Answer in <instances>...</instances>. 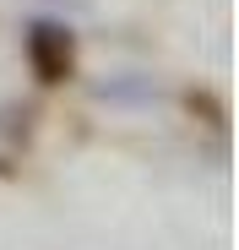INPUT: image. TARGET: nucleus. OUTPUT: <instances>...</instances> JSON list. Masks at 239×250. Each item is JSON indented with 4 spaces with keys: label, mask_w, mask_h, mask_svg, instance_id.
<instances>
[{
    "label": "nucleus",
    "mask_w": 239,
    "mask_h": 250,
    "mask_svg": "<svg viewBox=\"0 0 239 250\" xmlns=\"http://www.w3.org/2000/svg\"><path fill=\"white\" fill-rule=\"evenodd\" d=\"M22 55H27V71L44 82V87H60V82L76 76V33H71L65 22L38 17V22H27Z\"/></svg>",
    "instance_id": "obj_1"
},
{
    "label": "nucleus",
    "mask_w": 239,
    "mask_h": 250,
    "mask_svg": "<svg viewBox=\"0 0 239 250\" xmlns=\"http://www.w3.org/2000/svg\"><path fill=\"white\" fill-rule=\"evenodd\" d=\"M93 98H103V104H152L158 82L152 76H109V82H93Z\"/></svg>",
    "instance_id": "obj_2"
},
{
    "label": "nucleus",
    "mask_w": 239,
    "mask_h": 250,
    "mask_svg": "<svg viewBox=\"0 0 239 250\" xmlns=\"http://www.w3.org/2000/svg\"><path fill=\"white\" fill-rule=\"evenodd\" d=\"M0 136H33V109L27 104H0Z\"/></svg>",
    "instance_id": "obj_4"
},
{
    "label": "nucleus",
    "mask_w": 239,
    "mask_h": 250,
    "mask_svg": "<svg viewBox=\"0 0 239 250\" xmlns=\"http://www.w3.org/2000/svg\"><path fill=\"white\" fill-rule=\"evenodd\" d=\"M185 109H190V114H201V125H212V131H223V125H228L223 98L207 93V87H190V93H185Z\"/></svg>",
    "instance_id": "obj_3"
}]
</instances>
